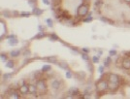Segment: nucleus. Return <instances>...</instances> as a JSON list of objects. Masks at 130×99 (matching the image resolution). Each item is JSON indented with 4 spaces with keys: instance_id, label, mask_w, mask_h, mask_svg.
I'll return each instance as SVG.
<instances>
[{
    "instance_id": "obj_1",
    "label": "nucleus",
    "mask_w": 130,
    "mask_h": 99,
    "mask_svg": "<svg viewBox=\"0 0 130 99\" xmlns=\"http://www.w3.org/2000/svg\"><path fill=\"white\" fill-rule=\"evenodd\" d=\"M88 13H89V5L87 4V3H83V4H81L78 7V10H77L78 16L85 18L86 16L88 15Z\"/></svg>"
},
{
    "instance_id": "obj_2",
    "label": "nucleus",
    "mask_w": 130,
    "mask_h": 99,
    "mask_svg": "<svg viewBox=\"0 0 130 99\" xmlns=\"http://www.w3.org/2000/svg\"><path fill=\"white\" fill-rule=\"evenodd\" d=\"M95 87H96V90L98 92H104L109 88V82L105 79H101L96 82Z\"/></svg>"
},
{
    "instance_id": "obj_3",
    "label": "nucleus",
    "mask_w": 130,
    "mask_h": 99,
    "mask_svg": "<svg viewBox=\"0 0 130 99\" xmlns=\"http://www.w3.org/2000/svg\"><path fill=\"white\" fill-rule=\"evenodd\" d=\"M36 87H37V91L39 93H45L47 91V84L45 82V80L40 79L36 82Z\"/></svg>"
},
{
    "instance_id": "obj_4",
    "label": "nucleus",
    "mask_w": 130,
    "mask_h": 99,
    "mask_svg": "<svg viewBox=\"0 0 130 99\" xmlns=\"http://www.w3.org/2000/svg\"><path fill=\"white\" fill-rule=\"evenodd\" d=\"M108 81L110 82H116V84H119V82L121 81V79L119 75L114 74V73H110L108 74Z\"/></svg>"
},
{
    "instance_id": "obj_5",
    "label": "nucleus",
    "mask_w": 130,
    "mask_h": 99,
    "mask_svg": "<svg viewBox=\"0 0 130 99\" xmlns=\"http://www.w3.org/2000/svg\"><path fill=\"white\" fill-rule=\"evenodd\" d=\"M20 93L23 94V95L29 93V86H28V85H26V84H23V85H22V86L20 87Z\"/></svg>"
},
{
    "instance_id": "obj_6",
    "label": "nucleus",
    "mask_w": 130,
    "mask_h": 99,
    "mask_svg": "<svg viewBox=\"0 0 130 99\" xmlns=\"http://www.w3.org/2000/svg\"><path fill=\"white\" fill-rule=\"evenodd\" d=\"M121 65L125 70H130V57H124L121 61Z\"/></svg>"
},
{
    "instance_id": "obj_7",
    "label": "nucleus",
    "mask_w": 130,
    "mask_h": 99,
    "mask_svg": "<svg viewBox=\"0 0 130 99\" xmlns=\"http://www.w3.org/2000/svg\"><path fill=\"white\" fill-rule=\"evenodd\" d=\"M69 93L71 94V97H79V96H80V94H81V92H80L79 88H72L70 90H69Z\"/></svg>"
},
{
    "instance_id": "obj_8",
    "label": "nucleus",
    "mask_w": 130,
    "mask_h": 99,
    "mask_svg": "<svg viewBox=\"0 0 130 99\" xmlns=\"http://www.w3.org/2000/svg\"><path fill=\"white\" fill-rule=\"evenodd\" d=\"M8 42H9V44L11 45V46H15L19 43V41H18V39L16 38V36L15 35H10V36H8Z\"/></svg>"
},
{
    "instance_id": "obj_9",
    "label": "nucleus",
    "mask_w": 130,
    "mask_h": 99,
    "mask_svg": "<svg viewBox=\"0 0 130 99\" xmlns=\"http://www.w3.org/2000/svg\"><path fill=\"white\" fill-rule=\"evenodd\" d=\"M119 87V84H116V82H109V89H110V91H116V90H118V88Z\"/></svg>"
},
{
    "instance_id": "obj_10",
    "label": "nucleus",
    "mask_w": 130,
    "mask_h": 99,
    "mask_svg": "<svg viewBox=\"0 0 130 99\" xmlns=\"http://www.w3.org/2000/svg\"><path fill=\"white\" fill-rule=\"evenodd\" d=\"M9 97L10 98H20V94H19V92L17 91L16 89H11L10 91H9Z\"/></svg>"
},
{
    "instance_id": "obj_11",
    "label": "nucleus",
    "mask_w": 130,
    "mask_h": 99,
    "mask_svg": "<svg viewBox=\"0 0 130 99\" xmlns=\"http://www.w3.org/2000/svg\"><path fill=\"white\" fill-rule=\"evenodd\" d=\"M61 87V82L58 81V80H55V81H53L52 82V88L55 89V90H58Z\"/></svg>"
},
{
    "instance_id": "obj_12",
    "label": "nucleus",
    "mask_w": 130,
    "mask_h": 99,
    "mask_svg": "<svg viewBox=\"0 0 130 99\" xmlns=\"http://www.w3.org/2000/svg\"><path fill=\"white\" fill-rule=\"evenodd\" d=\"M38 92L37 91V87H36V85L34 86V85H29V93L31 94H36Z\"/></svg>"
},
{
    "instance_id": "obj_13",
    "label": "nucleus",
    "mask_w": 130,
    "mask_h": 99,
    "mask_svg": "<svg viewBox=\"0 0 130 99\" xmlns=\"http://www.w3.org/2000/svg\"><path fill=\"white\" fill-rule=\"evenodd\" d=\"M32 14L33 15H35V16H40V15H42V14H43V10L39 9V8H37V7H34Z\"/></svg>"
},
{
    "instance_id": "obj_14",
    "label": "nucleus",
    "mask_w": 130,
    "mask_h": 99,
    "mask_svg": "<svg viewBox=\"0 0 130 99\" xmlns=\"http://www.w3.org/2000/svg\"><path fill=\"white\" fill-rule=\"evenodd\" d=\"M56 64L59 66L60 68H62L64 70H68V64L67 63H65V62H57Z\"/></svg>"
},
{
    "instance_id": "obj_15",
    "label": "nucleus",
    "mask_w": 130,
    "mask_h": 99,
    "mask_svg": "<svg viewBox=\"0 0 130 99\" xmlns=\"http://www.w3.org/2000/svg\"><path fill=\"white\" fill-rule=\"evenodd\" d=\"M111 63H112V59H111V56H108L105 61H104V66L105 67H109V66L111 65Z\"/></svg>"
},
{
    "instance_id": "obj_16",
    "label": "nucleus",
    "mask_w": 130,
    "mask_h": 99,
    "mask_svg": "<svg viewBox=\"0 0 130 99\" xmlns=\"http://www.w3.org/2000/svg\"><path fill=\"white\" fill-rule=\"evenodd\" d=\"M47 60L49 61L50 63H57V58L56 56H50L47 58Z\"/></svg>"
},
{
    "instance_id": "obj_17",
    "label": "nucleus",
    "mask_w": 130,
    "mask_h": 99,
    "mask_svg": "<svg viewBox=\"0 0 130 99\" xmlns=\"http://www.w3.org/2000/svg\"><path fill=\"white\" fill-rule=\"evenodd\" d=\"M100 21L106 22V23H112V24H114V22L112 20H109V19L105 18V16H100Z\"/></svg>"
},
{
    "instance_id": "obj_18",
    "label": "nucleus",
    "mask_w": 130,
    "mask_h": 99,
    "mask_svg": "<svg viewBox=\"0 0 130 99\" xmlns=\"http://www.w3.org/2000/svg\"><path fill=\"white\" fill-rule=\"evenodd\" d=\"M20 54H21V52H20V51L15 50V51H12L11 53H10V55H11L12 57H17V56H19V55H20Z\"/></svg>"
},
{
    "instance_id": "obj_19",
    "label": "nucleus",
    "mask_w": 130,
    "mask_h": 99,
    "mask_svg": "<svg viewBox=\"0 0 130 99\" xmlns=\"http://www.w3.org/2000/svg\"><path fill=\"white\" fill-rule=\"evenodd\" d=\"M42 72H43V71H42ZM42 72H40V71L35 72V73H34V78H35V79H38V80H40V79H41V77H42Z\"/></svg>"
},
{
    "instance_id": "obj_20",
    "label": "nucleus",
    "mask_w": 130,
    "mask_h": 99,
    "mask_svg": "<svg viewBox=\"0 0 130 99\" xmlns=\"http://www.w3.org/2000/svg\"><path fill=\"white\" fill-rule=\"evenodd\" d=\"M46 36V34L43 32V31H41V32H39L36 36H35V39H42V38H44Z\"/></svg>"
},
{
    "instance_id": "obj_21",
    "label": "nucleus",
    "mask_w": 130,
    "mask_h": 99,
    "mask_svg": "<svg viewBox=\"0 0 130 99\" xmlns=\"http://www.w3.org/2000/svg\"><path fill=\"white\" fill-rule=\"evenodd\" d=\"M50 39H51L52 41H56V40H58V37H57V35H56V34L52 33V34L50 35Z\"/></svg>"
},
{
    "instance_id": "obj_22",
    "label": "nucleus",
    "mask_w": 130,
    "mask_h": 99,
    "mask_svg": "<svg viewBox=\"0 0 130 99\" xmlns=\"http://www.w3.org/2000/svg\"><path fill=\"white\" fill-rule=\"evenodd\" d=\"M6 66H7L8 68H14V66H15V64H14V61H12V60L7 61V63H6Z\"/></svg>"
},
{
    "instance_id": "obj_23",
    "label": "nucleus",
    "mask_w": 130,
    "mask_h": 99,
    "mask_svg": "<svg viewBox=\"0 0 130 99\" xmlns=\"http://www.w3.org/2000/svg\"><path fill=\"white\" fill-rule=\"evenodd\" d=\"M51 70V65H45L43 66V68H42V71L44 73H46V72H49Z\"/></svg>"
},
{
    "instance_id": "obj_24",
    "label": "nucleus",
    "mask_w": 130,
    "mask_h": 99,
    "mask_svg": "<svg viewBox=\"0 0 130 99\" xmlns=\"http://www.w3.org/2000/svg\"><path fill=\"white\" fill-rule=\"evenodd\" d=\"M82 58H83L84 60H86V61L89 60V56L87 55V53H84V54H82Z\"/></svg>"
},
{
    "instance_id": "obj_25",
    "label": "nucleus",
    "mask_w": 130,
    "mask_h": 99,
    "mask_svg": "<svg viewBox=\"0 0 130 99\" xmlns=\"http://www.w3.org/2000/svg\"><path fill=\"white\" fill-rule=\"evenodd\" d=\"M92 20H93V18L91 16V14H88V16H87V18H86V19H84V22H91Z\"/></svg>"
},
{
    "instance_id": "obj_26",
    "label": "nucleus",
    "mask_w": 130,
    "mask_h": 99,
    "mask_svg": "<svg viewBox=\"0 0 130 99\" xmlns=\"http://www.w3.org/2000/svg\"><path fill=\"white\" fill-rule=\"evenodd\" d=\"M117 51L116 50H110V52H109V55L110 56H114V55H117Z\"/></svg>"
},
{
    "instance_id": "obj_27",
    "label": "nucleus",
    "mask_w": 130,
    "mask_h": 99,
    "mask_svg": "<svg viewBox=\"0 0 130 99\" xmlns=\"http://www.w3.org/2000/svg\"><path fill=\"white\" fill-rule=\"evenodd\" d=\"M102 5H103L102 0H97V1L95 2V7H96V8H97V7H101Z\"/></svg>"
},
{
    "instance_id": "obj_28",
    "label": "nucleus",
    "mask_w": 130,
    "mask_h": 99,
    "mask_svg": "<svg viewBox=\"0 0 130 99\" xmlns=\"http://www.w3.org/2000/svg\"><path fill=\"white\" fill-rule=\"evenodd\" d=\"M92 60L94 63H98L99 62V55H94L93 57H92Z\"/></svg>"
},
{
    "instance_id": "obj_29",
    "label": "nucleus",
    "mask_w": 130,
    "mask_h": 99,
    "mask_svg": "<svg viewBox=\"0 0 130 99\" xmlns=\"http://www.w3.org/2000/svg\"><path fill=\"white\" fill-rule=\"evenodd\" d=\"M53 1V5L54 6H58L61 3V0H52Z\"/></svg>"
},
{
    "instance_id": "obj_30",
    "label": "nucleus",
    "mask_w": 130,
    "mask_h": 99,
    "mask_svg": "<svg viewBox=\"0 0 130 99\" xmlns=\"http://www.w3.org/2000/svg\"><path fill=\"white\" fill-rule=\"evenodd\" d=\"M72 77H73V74H72V72L68 70V71L66 72V78H67V79H71Z\"/></svg>"
},
{
    "instance_id": "obj_31",
    "label": "nucleus",
    "mask_w": 130,
    "mask_h": 99,
    "mask_svg": "<svg viewBox=\"0 0 130 99\" xmlns=\"http://www.w3.org/2000/svg\"><path fill=\"white\" fill-rule=\"evenodd\" d=\"M12 76H13V74H5L4 76H3V79L4 80H8V79H10V78H12Z\"/></svg>"
},
{
    "instance_id": "obj_32",
    "label": "nucleus",
    "mask_w": 130,
    "mask_h": 99,
    "mask_svg": "<svg viewBox=\"0 0 130 99\" xmlns=\"http://www.w3.org/2000/svg\"><path fill=\"white\" fill-rule=\"evenodd\" d=\"M104 67H105V66H99L98 72H99L100 74H104Z\"/></svg>"
},
{
    "instance_id": "obj_33",
    "label": "nucleus",
    "mask_w": 130,
    "mask_h": 99,
    "mask_svg": "<svg viewBox=\"0 0 130 99\" xmlns=\"http://www.w3.org/2000/svg\"><path fill=\"white\" fill-rule=\"evenodd\" d=\"M87 68H88V70H89V71H90V72L93 71V67H92L91 63H89L88 61H87Z\"/></svg>"
},
{
    "instance_id": "obj_34",
    "label": "nucleus",
    "mask_w": 130,
    "mask_h": 99,
    "mask_svg": "<svg viewBox=\"0 0 130 99\" xmlns=\"http://www.w3.org/2000/svg\"><path fill=\"white\" fill-rule=\"evenodd\" d=\"M47 23H48V25H49L50 27H53V21H52L51 19H48V20H47Z\"/></svg>"
},
{
    "instance_id": "obj_35",
    "label": "nucleus",
    "mask_w": 130,
    "mask_h": 99,
    "mask_svg": "<svg viewBox=\"0 0 130 99\" xmlns=\"http://www.w3.org/2000/svg\"><path fill=\"white\" fill-rule=\"evenodd\" d=\"M21 16H30V13H26V12H24V13H21Z\"/></svg>"
},
{
    "instance_id": "obj_36",
    "label": "nucleus",
    "mask_w": 130,
    "mask_h": 99,
    "mask_svg": "<svg viewBox=\"0 0 130 99\" xmlns=\"http://www.w3.org/2000/svg\"><path fill=\"white\" fill-rule=\"evenodd\" d=\"M1 60L2 61L7 60V56H6V55H4V54H2V55H1Z\"/></svg>"
},
{
    "instance_id": "obj_37",
    "label": "nucleus",
    "mask_w": 130,
    "mask_h": 99,
    "mask_svg": "<svg viewBox=\"0 0 130 99\" xmlns=\"http://www.w3.org/2000/svg\"><path fill=\"white\" fill-rule=\"evenodd\" d=\"M42 1H43L44 4H46V5H50V4H51L50 0H42Z\"/></svg>"
},
{
    "instance_id": "obj_38",
    "label": "nucleus",
    "mask_w": 130,
    "mask_h": 99,
    "mask_svg": "<svg viewBox=\"0 0 130 99\" xmlns=\"http://www.w3.org/2000/svg\"><path fill=\"white\" fill-rule=\"evenodd\" d=\"M83 52L88 54V53H89V49H87V48H83Z\"/></svg>"
},
{
    "instance_id": "obj_39",
    "label": "nucleus",
    "mask_w": 130,
    "mask_h": 99,
    "mask_svg": "<svg viewBox=\"0 0 130 99\" xmlns=\"http://www.w3.org/2000/svg\"><path fill=\"white\" fill-rule=\"evenodd\" d=\"M124 2H126V3H128V4H130V0H123Z\"/></svg>"
},
{
    "instance_id": "obj_40",
    "label": "nucleus",
    "mask_w": 130,
    "mask_h": 99,
    "mask_svg": "<svg viewBox=\"0 0 130 99\" xmlns=\"http://www.w3.org/2000/svg\"><path fill=\"white\" fill-rule=\"evenodd\" d=\"M84 1H85V2H87V3H88V2L90 1V0H84Z\"/></svg>"
}]
</instances>
